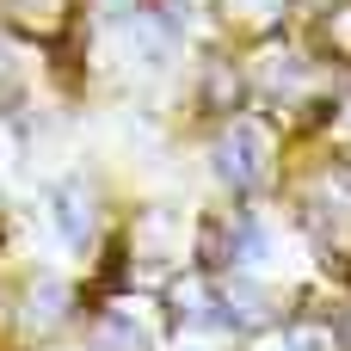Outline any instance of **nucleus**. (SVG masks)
Here are the masks:
<instances>
[{
    "label": "nucleus",
    "instance_id": "1",
    "mask_svg": "<svg viewBox=\"0 0 351 351\" xmlns=\"http://www.w3.org/2000/svg\"><path fill=\"white\" fill-rule=\"evenodd\" d=\"M216 173H222L234 191H253L259 167H253V130H247V123H241L234 136H222V148H216Z\"/></svg>",
    "mask_w": 351,
    "mask_h": 351
},
{
    "label": "nucleus",
    "instance_id": "3",
    "mask_svg": "<svg viewBox=\"0 0 351 351\" xmlns=\"http://www.w3.org/2000/svg\"><path fill=\"white\" fill-rule=\"evenodd\" d=\"M222 308H228V327H259L265 321V296L253 284H228L222 290Z\"/></svg>",
    "mask_w": 351,
    "mask_h": 351
},
{
    "label": "nucleus",
    "instance_id": "4",
    "mask_svg": "<svg viewBox=\"0 0 351 351\" xmlns=\"http://www.w3.org/2000/svg\"><path fill=\"white\" fill-rule=\"evenodd\" d=\"M259 247H265L259 222H253V216H234V228H228V265H234V259H253Z\"/></svg>",
    "mask_w": 351,
    "mask_h": 351
},
{
    "label": "nucleus",
    "instance_id": "5",
    "mask_svg": "<svg viewBox=\"0 0 351 351\" xmlns=\"http://www.w3.org/2000/svg\"><path fill=\"white\" fill-rule=\"evenodd\" d=\"M284 351H290V346H284Z\"/></svg>",
    "mask_w": 351,
    "mask_h": 351
},
{
    "label": "nucleus",
    "instance_id": "2",
    "mask_svg": "<svg viewBox=\"0 0 351 351\" xmlns=\"http://www.w3.org/2000/svg\"><path fill=\"white\" fill-rule=\"evenodd\" d=\"M56 228H62L74 247L93 234V210H86V191H80V185H56Z\"/></svg>",
    "mask_w": 351,
    "mask_h": 351
}]
</instances>
